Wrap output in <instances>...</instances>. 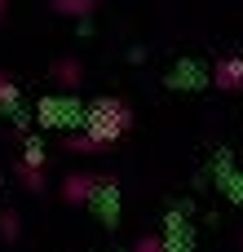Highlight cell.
Instances as JSON below:
<instances>
[{"instance_id":"6da1fadb","label":"cell","mask_w":243,"mask_h":252,"mask_svg":"<svg viewBox=\"0 0 243 252\" xmlns=\"http://www.w3.org/2000/svg\"><path fill=\"white\" fill-rule=\"evenodd\" d=\"M128 128H133V106L124 97H97L84 115V137H93L102 151H111Z\"/></svg>"},{"instance_id":"7a4b0ae2","label":"cell","mask_w":243,"mask_h":252,"mask_svg":"<svg viewBox=\"0 0 243 252\" xmlns=\"http://www.w3.org/2000/svg\"><path fill=\"white\" fill-rule=\"evenodd\" d=\"M115 186V177L111 173H93V168H80V173H66L62 177V204H71V208H80V204H93V195L97 190H111Z\"/></svg>"},{"instance_id":"3957f363","label":"cell","mask_w":243,"mask_h":252,"mask_svg":"<svg viewBox=\"0 0 243 252\" xmlns=\"http://www.w3.org/2000/svg\"><path fill=\"white\" fill-rule=\"evenodd\" d=\"M18 177L31 195H44V146L35 137L22 142V155H18Z\"/></svg>"},{"instance_id":"277c9868","label":"cell","mask_w":243,"mask_h":252,"mask_svg":"<svg viewBox=\"0 0 243 252\" xmlns=\"http://www.w3.org/2000/svg\"><path fill=\"white\" fill-rule=\"evenodd\" d=\"M213 84L217 93H243V53H226L213 62Z\"/></svg>"},{"instance_id":"5b68a950","label":"cell","mask_w":243,"mask_h":252,"mask_svg":"<svg viewBox=\"0 0 243 252\" xmlns=\"http://www.w3.org/2000/svg\"><path fill=\"white\" fill-rule=\"evenodd\" d=\"M49 75L58 80V89H66V93H75V89L84 84V62H80V58H58V62L49 66Z\"/></svg>"},{"instance_id":"8992f818","label":"cell","mask_w":243,"mask_h":252,"mask_svg":"<svg viewBox=\"0 0 243 252\" xmlns=\"http://www.w3.org/2000/svg\"><path fill=\"white\" fill-rule=\"evenodd\" d=\"M53 4V13H62V18H89L93 9H97V0H49Z\"/></svg>"},{"instance_id":"52a82bcc","label":"cell","mask_w":243,"mask_h":252,"mask_svg":"<svg viewBox=\"0 0 243 252\" xmlns=\"http://www.w3.org/2000/svg\"><path fill=\"white\" fill-rule=\"evenodd\" d=\"M66 151H71V155H102V146H97L93 137H84V133H71V137H66Z\"/></svg>"},{"instance_id":"ba28073f","label":"cell","mask_w":243,"mask_h":252,"mask_svg":"<svg viewBox=\"0 0 243 252\" xmlns=\"http://www.w3.org/2000/svg\"><path fill=\"white\" fill-rule=\"evenodd\" d=\"M18 97H22V89L13 84V75H4V71H0V106H4V111H13V106H18Z\"/></svg>"},{"instance_id":"9c48e42d","label":"cell","mask_w":243,"mask_h":252,"mask_svg":"<svg viewBox=\"0 0 243 252\" xmlns=\"http://www.w3.org/2000/svg\"><path fill=\"white\" fill-rule=\"evenodd\" d=\"M18 235H22L18 213H0V239H4V244H18Z\"/></svg>"},{"instance_id":"30bf717a","label":"cell","mask_w":243,"mask_h":252,"mask_svg":"<svg viewBox=\"0 0 243 252\" xmlns=\"http://www.w3.org/2000/svg\"><path fill=\"white\" fill-rule=\"evenodd\" d=\"M128 252H168V239H164V235H142Z\"/></svg>"},{"instance_id":"8fae6325","label":"cell","mask_w":243,"mask_h":252,"mask_svg":"<svg viewBox=\"0 0 243 252\" xmlns=\"http://www.w3.org/2000/svg\"><path fill=\"white\" fill-rule=\"evenodd\" d=\"M4 9H9V0H0V22H4Z\"/></svg>"},{"instance_id":"7c38bea8","label":"cell","mask_w":243,"mask_h":252,"mask_svg":"<svg viewBox=\"0 0 243 252\" xmlns=\"http://www.w3.org/2000/svg\"><path fill=\"white\" fill-rule=\"evenodd\" d=\"M239 248H243V235H239Z\"/></svg>"}]
</instances>
